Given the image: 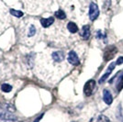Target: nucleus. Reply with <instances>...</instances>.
<instances>
[{"instance_id":"4","label":"nucleus","mask_w":123,"mask_h":122,"mask_svg":"<svg viewBox=\"0 0 123 122\" xmlns=\"http://www.w3.org/2000/svg\"><path fill=\"white\" fill-rule=\"evenodd\" d=\"M117 51H118V49H117L116 46L114 45L108 46V48H106V50L104 51V60L106 61H110L111 59L114 58V56L117 53Z\"/></svg>"},{"instance_id":"10","label":"nucleus","mask_w":123,"mask_h":122,"mask_svg":"<svg viewBox=\"0 0 123 122\" xmlns=\"http://www.w3.org/2000/svg\"><path fill=\"white\" fill-rule=\"evenodd\" d=\"M103 99H104V101L105 103L107 104V105H111L113 102V97H112V95H111V93L107 90V89H105L104 92H103Z\"/></svg>"},{"instance_id":"1","label":"nucleus","mask_w":123,"mask_h":122,"mask_svg":"<svg viewBox=\"0 0 123 122\" xmlns=\"http://www.w3.org/2000/svg\"><path fill=\"white\" fill-rule=\"evenodd\" d=\"M64 59L65 56L62 51H44L40 53L35 59V73L37 76L48 83L54 80L53 68H57L62 64Z\"/></svg>"},{"instance_id":"19","label":"nucleus","mask_w":123,"mask_h":122,"mask_svg":"<svg viewBox=\"0 0 123 122\" xmlns=\"http://www.w3.org/2000/svg\"><path fill=\"white\" fill-rule=\"evenodd\" d=\"M122 63H123V56L118 57L117 61H116V64H117V65H120V64H122Z\"/></svg>"},{"instance_id":"18","label":"nucleus","mask_w":123,"mask_h":122,"mask_svg":"<svg viewBox=\"0 0 123 122\" xmlns=\"http://www.w3.org/2000/svg\"><path fill=\"white\" fill-rule=\"evenodd\" d=\"M97 122H109V118L105 115H100L98 117V121Z\"/></svg>"},{"instance_id":"15","label":"nucleus","mask_w":123,"mask_h":122,"mask_svg":"<svg viewBox=\"0 0 123 122\" xmlns=\"http://www.w3.org/2000/svg\"><path fill=\"white\" fill-rule=\"evenodd\" d=\"M54 16L56 17L58 19H64V18H66V15H65V13H64L63 11L62 10V9L56 11V12H55V14H54Z\"/></svg>"},{"instance_id":"5","label":"nucleus","mask_w":123,"mask_h":122,"mask_svg":"<svg viewBox=\"0 0 123 122\" xmlns=\"http://www.w3.org/2000/svg\"><path fill=\"white\" fill-rule=\"evenodd\" d=\"M99 16V8H98V6L92 2L90 4V6H89V18L92 21L96 20Z\"/></svg>"},{"instance_id":"21","label":"nucleus","mask_w":123,"mask_h":122,"mask_svg":"<svg viewBox=\"0 0 123 122\" xmlns=\"http://www.w3.org/2000/svg\"><path fill=\"white\" fill-rule=\"evenodd\" d=\"M122 122H123V118H122Z\"/></svg>"},{"instance_id":"13","label":"nucleus","mask_w":123,"mask_h":122,"mask_svg":"<svg viewBox=\"0 0 123 122\" xmlns=\"http://www.w3.org/2000/svg\"><path fill=\"white\" fill-rule=\"evenodd\" d=\"M67 29H68V30L70 31L71 33H76L77 31H78V27L74 22H69L67 24Z\"/></svg>"},{"instance_id":"11","label":"nucleus","mask_w":123,"mask_h":122,"mask_svg":"<svg viewBox=\"0 0 123 122\" xmlns=\"http://www.w3.org/2000/svg\"><path fill=\"white\" fill-rule=\"evenodd\" d=\"M90 28H89V26L88 25H86L84 26L82 28V30L80 32V35L82 37L84 40H88L89 39V37H90Z\"/></svg>"},{"instance_id":"20","label":"nucleus","mask_w":123,"mask_h":122,"mask_svg":"<svg viewBox=\"0 0 123 122\" xmlns=\"http://www.w3.org/2000/svg\"><path fill=\"white\" fill-rule=\"evenodd\" d=\"M41 117H42V115H41V116H40V117H38V118H37L36 120H35V122H38V121H39V120H40V119H41Z\"/></svg>"},{"instance_id":"12","label":"nucleus","mask_w":123,"mask_h":122,"mask_svg":"<svg viewBox=\"0 0 123 122\" xmlns=\"http://www.w3.org/2000/svg\"><path fill=\"white\" fill-rule=\"evenodd\" d=\"M54 23V18L51 17V18H41V25L43 28H49L50 26H51Z\"/></svg>"},{"instance_id":"22","label":"nucleus","mask_w":123,"mask_h":122,"mask_svg":"<svg viewBox=\"0 0 123 122\" xmlns=\"http://www.w3.org/2000/svg\"></svg>"},{"instance_id":"8","label":"nucleus","mask_w":123,"mask_h":122,"mask_svg":"<svg viewBox=\"0 0 123 122\" xmlns=\"http://www.w3.org/2000/svg\"><path fill=\"white\" fill-rule=\"evenodd\" d=\"M67 61H68V62L70 64H72V65H78L80 63V61H79V58L77 56L76 52L74 51H71L68 53Z\"/></svg>"},{"instance_id":"2","label":"nucleus","mask_w":123,"mask_h":122,"mask_svg":"<svg viewBox=\"0 0 123 122\" xmlns=\"http://www.w3.org/2000/svg\"><path fill=\"white\" fill-rule=\"evenodd\" d=\"M18 34L20 37V41L28 46L34 45L41 38V30L34 21L24 22L20 26Z\"/></svg>"},{"instance_id":"7","label":"nucleus","mask_w":123,"mask_h":122,"mask_svg":"<svg viewBox=\"0 0 123 122\" xmlns=\"http://www.w3.org/2000/svg\"><path fill=\"white\" fill-rule=\"evenodd\" d=\"M0 119H4V120H10V121H15L18 119V117L15 115L11 114L10 112L0 109Z\"/></svg>"},{"instance_id":"3","label":"nucleus","mask_w":123,"mask_h":122,"mask_svg":"<svg viewBox=\"0 0 123 122\" xmlns=\"http://www.w3.org/2000/svg\"><path fill=\"white\" fill-rule=\"evenodd\" d=\"M9 24V18L7 10L5 8V6L0 4V34L5 30Z\"/></svg>"},{"instance_id":"14","label":"nucleus","mask_w":123,"mask_h":122,"mask_svg":"<svg viewBox=\"0 0 123 122\" xmlns=\"http://www.w3.org/2000/svg\"><path fill=\"white\" fill-rule=\"evenodd\" d=\"M123 88V73L121 75L118 77V81H117V90L118 91H121Z\"/></svg>"},{"instance_id":"17","label":"nucleus","mask_w":123,"mask_h":122,"mask_svg":"<svg viewBox=\"0 0 123 122\" xmlns=\"http://www.w3.org/2000/svg\"><path fill=\"white\" fill-rule=\"evenodd\" d=\"M1 90L3 92H5V93H8V92H10L12 90V86H11L10 85L4 84V85H1Z\"/></svg>"},{"instance_id":"16","label":"nucleus","mask_w":123,"mask_h":122,"mask_svg":"<svg viewBox=\"0 0 123 122\" xmlns=\"http://www.w3.org/2000/svg\"><path fill=\"white\" fill-rule=\"evenodd\" d=\"M9 13L11 15L14 16V17H17V18H21L23 16V12H21L19 10H15V9H10Z\"/></svg>"},{"instance_id":"6","label":"nucleus","mask_w":123,"mask_h":122,"mask_svg":"<svg viewBox=\"0 0 123 122\" xmlns=\"http://www.w3.org/2000/svg\"><path fill=\"white\" fill-rule=\"evenodd\" d=\"M95 86H96V82H95V80H88L86 83L85 87H84V93H85V95L86 97H90L92 95L93 90L95 89Z\"/></svg>"},{"instance_id":"9","label":"nucleus","mask_w":123,"mask_h":122,"mask_svg":"<svg viewBox=\"0 0 123 122\" xmlns=\"http://www.w3.org/2000/svg\"><path fill=\"white\" fill-rule=\"evenodd\" d=\"M115 67H116V62H112V63H110V64H109V66H108L107 72L105 73V74H103V76L99 79V84H103L104 82L108 79V76L110 75V73H111L113 70L115 69Z\"/></svg>"}]
</instances>
